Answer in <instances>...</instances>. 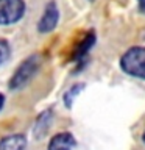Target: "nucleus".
<instances>
[{
    "instance_id": "3",
    "label": "nucleus",
    "mask_w": 145,
    "mask_h": 150,
    "mask_svg": "<svg viewBox=\"0 0 145 150\" xmlns=\"http://www.w3.org/2000/svg\"><path fill=\"white\" fill-rule=\"evenodd\" d=\"M25 14L23 0H0V25L17 23Z\"/></svg>"
},
{
    "instance_id": "4",
    "label": "nucleus",
    "mask_w": 145,
    "mask_h": 150,
    "mask_svg": "<svg viewBox=\"0 0 145 150\" xmlns=\"http://www.w3.org/2000/svg\"><path fill=\"white\" fill-rule=\"evenodd\" d=\"M58 21H59V9H58V5H56L55 0H51L45 5L44 8V13L37 22V31L39 33H50L53 31L56 25H58Z\"/></svg>"
},
{
    "instance_id": "7",
    "label": "nucleus",
    "mask_w": 145,
    "mask_h": 150,
    "mask_svg": "<svg viewBox=\"0 0 145 150\" xmlns=\"http://www.w3.org/2000/svg\"><path fill=\"white\" fill-rule=\"evenodd\" d=\"M94 44H95V33H94V31H89L87 35L83 38V41L78 44V47L75 49V52H73V59H75V61H81L84 56L87 55V52L94 47Z\"/></svg>"
},
{
    "instance_id": "12",
    "label": "nucleus",
    "mask_w": 145,
    "mask_h": 150,
    "mask_svg": "<svg viewBox=\"0 0 145 150\" xmlns=\"http://www.w3.org/2000/svg\"><path fill=\"white\" fill-rule=\"evenodd\" d=\"M3 105H5V97L2 96V94H0V110L3 108Z\"/></svg>"
},
{
    "instance_id": "6",
    "label": "nucleus",
    "mask_w": 145,
    "mask_h": 150,
    "mask_svg": "<svg viewBox=\"0 0 145 150\" xmlns=\"http://www.w3.org/2000/svg\"><path fill=\"white\" fill-rule=\"evenodd\" d=\"M27 138L23 134H9L0 141V150H25Z\"/></svg>"
},
{
    "instance_id": "8",
    "label": "nucleus",
    "mask_w": 145,
    "mask_h": 150,
    "mask_svg": "<svg viewBox=\"0 0 145 150\" xmlns=\"http://www.w3.org/2000/svg\"><path fill=\"white\" fill-rule=\"evenodd\" d=\"M51 119H53V116H51V111H50V110L44 111L39 117H37L36 125H34V130H33V133H34V138H36V139L42 138V136L47 133V130L50 128Z\"/></svg>"
},
{
    "instance_id": "2",
    "label": "nucleus",
    "mask_w": 145,
    "mask_h": 150,
    "mask_svg": "<svg viewBox=\"0 0 145 150\" xmlns=\"http://www.w3.org/2000/svg\"><path fill=\"white\" fill-rule=\"evenodd\" d=\"M41 66V56L39 55H31L27 59L22 61V64L16 69V72L9 80V89H19L23 84H27L33 78V75L37 72Z\"/></svg>"
},
{
    "instance_id": "10",
    "label": "nucleus",
    "mask_w": 145,
    "mask_h": 150,
    "mask_svg": "<svg viewBox=\"0 0 145 150\" xmlns=\"http://www.w3.org/2000/svg\"><path fill=\"white\" fill-rule=\"evenodd\" d=\"M11 56V47L5 39H0V66L6 63Z\"/></svg>"
},
{
    "instance_id": "9",
    "label": "nucleus",
    "mask_w": 145,
    "mask_h": 150,
    "mask_svg": "<svg viewBox=\"0 0 145 150\" xmlns=\"http://www.w3.org/2000/svg\"><path fill=\"white\" fill-rule=\"evenodd\" d=\"M83 88H84V83H81V84H73V86H72L67 92L64 94V105L67 106V108L72 106L73 98L77 97V94H80V92L83 91Z\"/></svg>"
},
{
    "instance_id": "1",
    "label": "nucleus",
    "mask_w": 145,
    "mask_h": 150,
    "mask_svg": "<svg viewBox=\"0 0 145 150\" xmlns=\"http://www.w3.org/2000/svg\"><path fill=\"white\" fill-rule=\"evenodd\" d=\"M120 67L131 77L145 80V47H131L122 55Z\"/></svg>"
},
{
    "instance_id": "5",
    "label": "nucleus",
    "mask_w": 145,
    "mask_h": 150,
    "mask_svg": "<svg viewBox=\"0 0 145 150\" xmlns=\"http://www.w3.org/2000/svg\"><path fill=\"white\" fill-rule=\"evenodd\" d=\"M77 145L72 133H58L50 139L49 142V150H73Z\"/></svg>"
},
{
    "instance_id": "13",
    "label": "nucleus",
    "mask_w": 145,
    "mask_h": 150,
    "mask_svg": "<svg viewBox=\"0 0 145 150\" xmlns=\"http://www.w3.org/2000/svg\"><path fill=\"white\" fill-rule=\"evenodd\" d=\"M142 139H144V142H145V133H144V136H142Z\"/></svg>"
},
{
    "instance_id": "11",
    "label": "nucleus",
    "mask_w": 145,
    "mask_h": 150,
    "mask_svg": "<svg viewBox=\"0 0 145 150\" xmlns=\"http://www.w3.org/2000/svg\"><path fill=\"white\" fill-rule=\"evenodd\" d=\"M139 11L145 14V0H139Z\"/></svg>"
},
{
    "instance_id": "14",
    "label": "nucleus",
    "mask_w": 145,
    "mask_h": 150,
    "mask_svg": "<svg viewBox=\"0 0 145 150\" xmlns=\"http://www.w3.org/2000/svg\"><path fill=\"white\" fill-rule=\"evenodd\" d=\"M91 2H94V0H91Z\"/></svg>"
}]
</instances>
